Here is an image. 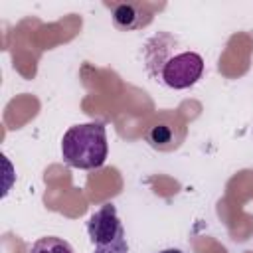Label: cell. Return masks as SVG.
<instances>
[{"label": "cell", "instance_id": "1", "mask_svg": "<svg viewBox=\"0 0 253 253\" xmlns=\"http://www.w3.org/2000/svg\"><path fill=\"white\" fill-rule=\"evenodd\" d=\"M107 128L103 123H83L73 125L61 138L63 162L79 170L101 168L107 160Z\"/></svg>", "mask_w": 253, "mask_h": 253}, {"label": "cell", "instance_id": "2", "mask_svg": "<svg viewBox=\"0 0 253 253\" xmlns=\"http://www.w3.org/2000/svg\"><path fill=\"white\" fill-rule=\"evenodd\" d=\"M156 65L158 69L154 71V77H158L160 83H164L170 89H188L202 79L206 63L200 53L184 49L164 57Z\"/></svg>", "mask_w": 253, "mask_h": 253}, {"label": "cell", "instance_id": "3", "mask_svg": "<svg viewBox=\"0 0 253 253\" xmlns=\"http://www.w3.org/2000/svg\"><path fill=\"white\" fill-rule=\"evenodd\" d=\"M87 235H89V241L97 249H117V251L128 253L125 227H123V221L113 204H103L97 211H93L89 215Z\"/></svg>", "mask_w": 253, "mask_h": 253}, {"label": "cell", "instance_id": "4", "mask_svg": "<svg viewBox=\"0 0 253 253\" xmlns=\"http://www.w3.org/2000/svg\"><path fill=\"white\" fill-rule=\"evenodd\" d=\"M146 142L160 152L176 150L186 138V121L178 113H162L144 130Z\"/></svg>", "mask_w": 253, "mask_h": 253}, {"label": "cell", "instance_id": "5", "mask_svg": "<svg viewBox=\"0 0 253 253\" xmlns=\"http://www.w3.org/2000/svg\"><path fill=\"white\" fill-rule=\"evenodd\" d=\"M113 24L121 32H134L152 22V12L146 4H134V2H117L109 4Z\"/></svg>", "mask_w": 253, "mask_h": 253}, {"label": "cell", "instance_id": "6", "mask_svg": "<svg viewBox=\"0 0 253 253\" xmlns=\"http://www.w3.org/2000/svg\"><path fill=\"white\" fill-rule=\"evenodd\" d=\"M28 253H75V251L65 239L55 237V235H45V237L36 239Z\"/></svg>", "mask_w": 253, "mask_h": 253}, {"label": "cell", "instance_id": "7", "mask_svg": "<svg viewBox=\"0 0 253 253\" xmlns=\"http://www.w3.org/2000/svg\"><path fill=\"white\" fill-rule=\"evenodd\" d=\"M95 253H126V251H117V249H97Z\"/></svg>", "mask_w": 253, "mask_h": 253}, {"label": "cell", "instance_id": "8", "mask_svg": "<svg viewBox=\"0 0 253 253\" xmlns=\"http://www.w3.org/2000/svg\"><path fill=\"white\" fill-rule=\"evenodd\" d=\"M158 253H182L180 249H174V247H170V249H162V251H158Z\"/></svg>", "mask_w": 253, "mask_h": 253}]
</instances>
